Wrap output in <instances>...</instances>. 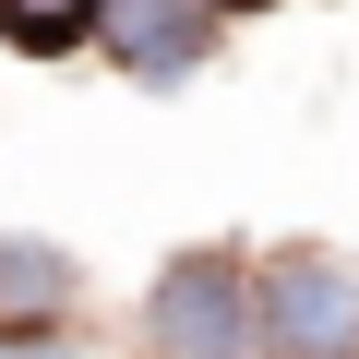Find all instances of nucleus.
<instances>
[{
	"instance_id": "f03ea898",
	"label": "nucleus",
	"mask_w": 359,
	"mask_h": 359,
	"mask_svg": "<svg viewBox=\"0 0 359 359\" xmlns=\"http://www.w3.org/2000/svg\"><path fill=\"white\" fill-rule=\"evenodd\" d=\"M144 335L156 347H204V359L252 347V264L240 252H180L156 276V299H144Z\"/></svg>"
},
{
	"instance_id": "f257e3e1",
	"label": "nucleus",
	"mask_w": 359,
	"mask_h": 359,
	"mask_svg": "<svg viewBox=\"0 0 359 359\" xmlns=\"http://www.w3.org/2000/svg\"><path fill=\"white\" fill-rule=\"evenodd\" d=\"M252 347H299V359L359 347V264H335V252L252 264Z\"/></svg>"
},
{
	"instance_id": "20e7f679",
	"label": "nucleus",
	"mask_w": 359,
	"mask_h": 359,
	"mask_svg": "<svg viewBox=\"0 0 359 359\" xmlns=\"http://www.w3.org/2000/svg\"><path fill=\"white\" fill-rule=\"evenodd\" d=\"M60 299H72V252H48V240H0V311L48 323Z\"/></svg>"
},
{
	"instance_id": "423d86ee",
	"label": "nucleus",
	"mask_w": 359,
	"mask_h": 359,
	"mask_svg": "<svg viewBox=\"0 0 359 359\" xmlns=\"http://www.w3.org/2000/svg\"><path fill=\"white\" fill-rule=\"evenodd\" d=\"M216 13H264V0H216Z\"/></svg>"
},
{
	"instance_id": "7ed1b4c3",
	"label": "nucleus",
	"mask_w": 359,
	"mask_h": 359,
	"mask_svg": "<svg viewBox=\"0 0 359 359\" xmlns=\"http://www.w3.org/2000/svg\"><path fill=\"white\" fill-rule=\"evenodd\" d=\"M96 36L132 84H180L216 36V0H96Z\"/></svg>"
},
{
	"instance_id": "39448f33",
	"label": "nucleus",
	"mask_w": 359,
	"mask_h": 359,
	"mask_svg": "<svg viewBox=\"0 0 359 359\" xmlns=\"http://www.w3.org/2000/svg\"><path fill=\"white\" fill-rule=\"evenodd\" d=\"M0 25H13V48H72L96 36V0H0Z\"/></svg>"
}]
</instances>
